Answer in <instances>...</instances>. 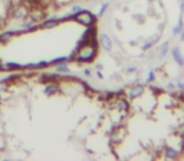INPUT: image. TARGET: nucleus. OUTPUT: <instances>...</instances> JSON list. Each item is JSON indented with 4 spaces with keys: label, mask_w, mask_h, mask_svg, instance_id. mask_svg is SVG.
Here are the masks:
<instances>
[{
    "label": "nucleus",
    "mask_w": 184,
    "mask_h": 161,
    "mask_svg": "<svg viewBox=\"0 0 184 161\" xmlns=\"http://www.w3.org/2000/svg\"><path fill=\"white\" fill-rule=\"evenodd\" d=\"M74 19L86 27H89L96 22V17L88 10H78L77 13H74Z\"/></svg>",
    "instance_id": "obj_1"
},
{
    "label": "nucleus",
    "mask_w": 184,
    "mask_h": 161,
    "mask_svg": "<svg viewBox=\"0 0 184 161\" xmlns=\"http://www.w3.org/2000/svg\"><path fill=\"white\" fill-rule=\"evenodd\" d=\"M100 40H101V44H102V47H104L105 50H107V52H111V50H112L114 43H112L111 38H110L107 34H102L101 38H100Z\"/></svg>",
    "instance_id": "obj_2"
},
{
    "label": "nucleus",
    "mask_w": 184,
    "mask_h": 161,
    "mask_svg": "<svg viewBox=\"0 0 184 161\" xmlns=\"http://www.w3.org/2000/svg\"><path fill=\"white\" fill-rule=\"evenodd\" d=\"M171 55H173L174 60H175L180 67L184 65V55L181 54V52H180L179 48H174V49H171Z\"/></svg>",
    "instance_id": "obj_3"
},
{
    "label": "nucleus",
    "mask_w": 184,
    "mask_h": 161,
    "mask_svg": "<svg viewBox=\"0 0 184 161\" xmlns=\"http://www.w3.org/2000/svg\"><path fill=\"white\" fill-rule=\"evenodd\" d=\"M22 68H24V65L19 64V63L10 62V63H7V64L0 67V70H2V72H5V70H18V69H22Z\"/></svg>",
    "instance_id": "obj_4"
},
{
    "label": "nucleus",
    "mask_w": 184,
    "mask_h": 161,
    "mask_svg": "<svg viewBox=\"0 0 184 161\" xmlns=\"http://www.w3.org/2000/svg\"><path fill=\"white\" fill-rule=\"evenodd\" d=\"M181 30H183V15L180 14V18H179L178 24L173 28V34H174V35H178V34L181 33Z\"/></svg>",
    "instance_id": "obj_5"
},
{
    "label": "nucleus",
    "mask_w": 184,
    "mask_h": 161,
    "mask_svg": "<svg viewBox=\"0 0 184 161\" xmlns=\"http://www.w3.org/2000/svg\"><path fill=\"white\" fill-rule=\"evenodd\" d=\"M57 86H54V85H48L46 88H44V93L47 95V96H52V95H54L56 92H57Z\"/></svg>",
    "instance_id": "obj_6"
},
{
    "label": "nucleus",
    "mask_w": 184,
    "mask_h": 161,
    "mask_svg": "<svg viewBox=\"0 0 184 161\" xmlns=\"http://www.w3.org/2000/svg\"><path fill=\"white\" fill-rule=\"evenodd\" d=\"M165 157H166V158H173V160H175V158L178 157L176 150H174V148H168V150L165 151Z\"/></svg>",
    "instance_id": "obj_7"
},
{
    "label": "nucleus",
    "mask_w": 184,
    "mask_h": 161,
    "mask_svg": "<svg viewBox=\"0 0 184 161\" xmlns=\"http://www.w3.org/2000/svg\"><path fill=\"white\" fill-rule=\"evenodd\" d=\"M58 23H61L59 22V19H51V20H47L44 24H43V28H53V27H56Z\"/></svg>",
    "instance_id": "obj_8"
},
{
    "label": "nucleus",
    "mask_w": 184,
    "mask_h": 161,
    "mask_svg": "<svg viewBox=\"0 0 184 161\" xmlns=\"http://www.w3.org/2000/svg\"><path fill=\"white\" fill-rule=\"evenodd\" d=\"M57 70L58 72H68L69 70V68H68V65L67 64H64V63H59V65L57 67Z\"/></svg>",
    "instance_id": "obj_9"
},
{
    "label": "nucleus",
    "mask_w": 184,
    "mask_h": 161,
    "mask_svg": "<svg viewBox=\"0 0 184 161\" xmlns=\"http://www.w3.org/2000/svg\"><path fill=\"white\" fill-rule=\"evenodd\" d=\"M154 79H155V73H154V70H150L148 74V78H146V82H153Z\"/></svg>",
    "instance_id": "obj_10"
},
{
    "label": "nucleus",
    "mask_w": 184,
    "mask_h": 161,
    "mask_svg": "<svg viewBox=\"0 0 184 161\" xmlns=\"http://www.w3.org/2000/svg\"><path fill=\"white\" fill-rule=\"evenodd\" d=\"M107 7H109V3H106V4H104V5L101 7V9H100V12H99V17H102V15H104V13L106 12Z\"/></svg>",
    "instance_id": "obj_11"
},
{
    "label": "nucleus",
    "mask_w": 184,
    "mask_h": 161,
    "mask_svg": "<svg viewBox=\"0 0 184 161\" xmlns=\"http://www.w3.org/2000/svg\"><path fill=\"white\" fill-rule=\"evenodd\" d=\"M153 44H154V40H151V42H149V43H146V44H144L141 49H143V50H146V49H149V48H150V47H151Z\"/></svg>",
    "instance_id": "obj_12"
},
{
    "label": "nucleus",
    "mask_w": 184,
    "mask_h": 161,
    "mask_svg": "<svg viewBox=\"0 0 184 161\" xmlns=\"http://www.w3.org/2000/svg\"><path fill=\"white\" fill-rule=\"evenodd\" d=\"M166 52H168V43L163 44V47H161V55L166 54Z\"/></svg>",
    "instance_id": "obj_13"
},
{
    "label": "nucleus",
    "mask_w": 184,
    "mask_h": 161,
    "mask_svg": "<svg viewBox=\"0 0 184 161\" xmlns=\"http://www.w3.org/2000/svg\"><path fill=\"white\" fill-rule=\"evenodd\" d=\"M180 38H181V40L184 42V29L181 30V33H180Z\"/></svg>",
    "instance_id": "obj_14"
},
{
    "label": "nucleus",
    "mask_w": 184,
    "mask_h": 161,
    "mask_svg": "<svg viewBox=\"0 0 184 161\" xmlns=\"http://www.w3.org/2000/svg\"><path fill=\"white\" fill-rule=\"evenodd\" d=\"M149 2H153V0H149Z\"/></svg>",
    "instance_id": "obj_15"
}]
</instances>
